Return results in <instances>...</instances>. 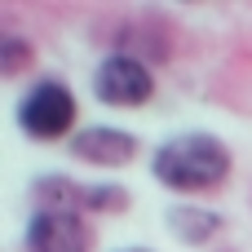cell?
I'll return each instance as SVG.
<instances>
[{"label": "cell", "mask_w": 252, "mask_h": 252, "mask_svg": "<svg viewBox=\"0 0 252 252\" xmlns=\"http://www.w3.org/2000/svg\"><path fill=\"white\" fill-rule=\"evenodd\" d=\"M137 151H142V142L128 128H115V124H84L66 142V155L89 164V168H124V164L137 159Z\"/></svg>", "instance_id": "4"}, {"label": "cell", "mask_w": 252, "mask_h": 252, "mask_svg": "<svg viewBox=\"0 0 252 252\" xmlns=\"http://www.w3.org/2000/svg\"><path fill=\"white\" fill-rule=\"evenodd\" d=\"M27 252H93L84 213H35L27 221Z\"/></svg>", "instance_id": "5"}, {"label": "cell", "mask_w": 252, "mask_h": 252, "mask_svg": "<svg viewBox=\"0 0 252 252\" xmlns=\"http://www.w3.org/2000/svg\"><path fill=\"white\" fill-rule=\"evenodd\" d=\"M31 58H35V44L31 40H22V35H4L0 40V75H18Z\"/></svg>", "instance_id": "8"}, {"label": "cell", "mask_w": 252, "mask_h": 252, "mask_svg": "<svg viewBox=\"0 0 252 252\" xmlns=\"http://www.w3.org/2000/svg\"><path fill=\"white\" fill-rule=\"evenodd\" d=\"M128 208V190L120 182H102V186H89V199H84V213H124Z\"/></svg>", "instance_id": "7"}, {"label": "cell", "mask_w": 252, "mask_h": 252, "mask_svg": "<svg viewBox=\"0 0 252 252\" xmlns=\"http://www.w3.org/2000/svg\"><path fill=\"white\" fill-rule=\"evenodd\" d=\"M164 221H168V230H173L186 248H204V244H213V239H217V230L226 226V221H221V213L199 208V204H173V208L164 213Z\"/></svg>", "instance_id": "6"}, {"label": "cell", "mask_w": 252, "mask_h": 252, "mask_svg": "<svg viewBox=\"0 0 252 252\" xmlns=\"http://www.w3.org/2000/svg\"><path fill=\"white\" fill-rule=\"evenodd\" d=\"M93 97L115 111H137L155 97V71L133 53H106L93 66Z\"/></svg>", "instance_id": "3"}, {"label": "cell", "mask_w": 252, "mask_h": 252, "mask_svg": "<svg viewBox=\"0 0 252 252\" xmlns=\"http://www.w3.org/2000/svg\"><path fill=\"white\" fill-rule=\"evenodd\" d=\"M75 115H80L75 93L62 80H53V75L27 84L22 97H18V106H13V120L22 128V137H31V142H71L75 137L71 133Z\"/></svg>", "instance_id": "2"}, {"label": "cell", "mask_w": 252, "mask_h": 252, "mask_svg": "<svg viewBox=\"0 0 252 252\" xmlns=\"http://www.w3.org/2000/svg\"><path fill=\"white\" fill-rule=\"evenodd\" d=\"M115 252H155V248H146V244H128V248H115Z\"/></svg>", "instance_id": "9"}, {"label": "cell", "mask_w": 252, "mask_h": 252, "mask_svg": "<svg viewBox=\"0 0 252 252\" xmlns=\"http://www.w3.org/2000/svg\"><path fill=\"white\" fill-rule=\"evenodd\" d=\"M230 168H235L230 146L217 133H199V128L173 133L151 151V177L173 195H208L226 186Z\"/></svg>", "instance_id": "1"}]
</instances>
